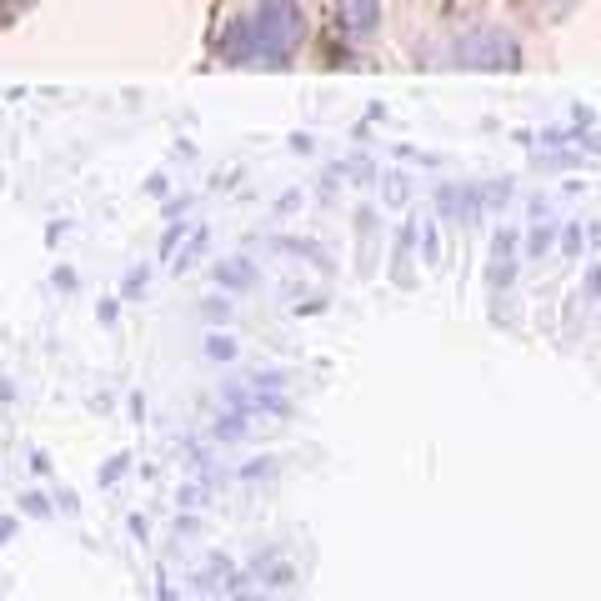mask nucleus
<instances>
[{
	"label": "nucleus",
	"instance_id": "17",
	"mask_svg": "<svg viewBox=\"0 0 601 601\" xmlns=\"http://www.w3.org/2000/svg\"><path fill=\"white\" fill-rule=\"evenodd\" d=\"M50 466H56V461H50V456H46V451H31V472H41V476H46V472H50Z\"/></svg>",
	"mask_w": 601,
	"mask_h": 601
},
{
	"label": "nucleus",
	"instance_id": "15",
	"mask_svg": "<svg viewBox=\"0 0 601 601\" xmlns=\"http://www.w3.org/2000/svg\"><path fill=\"white\" fill-rule=\"evenodd\" d=\"M126 527H130V536H141V542H146V536H151V521H146L141 511H130V517H126Z\"/></svg>",
	"mask_w": 601,
	"mask_h": 601
},
{
	"label": "nucleus",
	"instance_id": "2",
	"mask_svg": "<svg viewBox=\"0 0 601 601\" xmlns=\"http://www.w3.org/2000/svg\"><path fill=\"white\" fill-rule=\"evenodd\" d=\"M517 60L521 50L501 25H476L456 41V66H472V71H511Z\"/></svg>",
	"mask_w": 601,
	"mask_h": 601
},
{
	"label": "nucleus",
	"instance_id": "5",
	"mask_svg": "<svg viewBox=\"0 0 601 601\" xmlns=\"http://www.w3.org/2000/svg\"><path fill=\"white\" fill-rule=\"evenodd\" d=\"M251 581H261V587H271V591H286L296 581V566L281 562L276 552H266V556H256V562H251Z\"/></svg>",
	"mask_w": 601,
	"mask_h": 601
},
{
	"label": "nucleus",
	"instance_id": "18",
	"mask_svg": "<svg viewBox=\"0 0 601 601\" xmlns=\"http://www.w3.org/2000/svg\"><path fill=\"white\" fill-rule=\"evenodd\" d=\"M15 527H21V517H0V542H11Z\"/></svg>",
	"mask_w": 601,
	"mask_h": 601
},
{
	"label": "nucleus",
	"instance_id": "9",
	"mask_svg": "<svg viewBox=\"0 0 601 601\" xmlns=\"http://www.w3.org/2000/svg\"><path fill=\"white\" fill-rule=\"evenodd\" d=\"M21 511L25 517H36V521H46L50 511H56V501H50L46 492H21Z\"/></svg>",
	"mask_w": 601,
	"mask_h": 601
},
{
	"label": "nucleus",
	"instance_id": "20",
	"mask_svg": "<svg viewBox=\"0 0 601 601\" xmlns=\"http://www.w3.org/2000/svg\"><path fill=\"white\" fill-rule=\"evenodd\" d=\"M5 401H15V381L0 377V406H5Z\"/></svg>",
	"mask_w": 601,
	"mask_h": 601
},
{
	"label": "nucleus",
	"instance_id": "19",
	"mask_svg": "<svg viewBox=\"0 0 601 601\" xmlns=\"http://www.w3.org/2000/svg\"><path fill=\"white\" fill-rule=\"evenodd\" d=\"M95 316H101V326H111V321H116V301H101V307H95Z\"/></svg>",
	"mask_w": 601,
	"mask_h": 601
},
{
	"label": "nucleus",
	"instance_id": "16",
	"mask_svg": "<svg viewBox=\"0 0 601 601\" xmlns=\"http://www.w3.org/2000/svg\"><path fill=\"white\" fill-rule=\"evenodd\" d=\"M146 291V271H130L126 276V301H130V296H141Z\"/></svg>",
	"mask_w": 601,
	"mask_h": 601
},
{
	"label": "nucleus",
	"instance_id": "14",
	"mask_svg": "<svg viewBox=\"0 0 601 601\" xmlns=\"http://www.w3.org/2000/svg\"><path fill=\"white\" fill-rule=\"evenodd\" d=\"M206 321H231V301H206Z\"/></svg>",
	"mask_w": 601,
	"mask_h": 601
},
{
	"label": "nucleus",
	"instance_id": "11",
	"mask_svg": "<svg viewBox=\"0 0 601 601\" xmlns=\"http://www.w3.org/2000/svg\"><path fill=\"white\" fill-rule=\"evenodd\" d=\"M176 507H181V511H200V507H206V482H186V486H181V492H176Z\"/></svg>",
	"mask_w": 601,
	"mask_h": 601
},
{
	"label": "nucleus",
	"instance_id": "6",
	"mask_svg": "<svg viewBox=\"0 0 601 601\" xmlns=\"http://www.w3.org/2000/svg\"><path fill=\"white\" fill-rule=\"evenodd\" d=\"M256 281V266H251V261H221V266H216V286H226V291H246V286Z\"/></svg>",
	"mask_w": 601,
	"mask_h": 601
},
{
	"label": "nucleus",
	"instance_id": "12",
	"mask_svg": "<svg viewBox=\"0 0 601 601\" xmlns=\"http://www.w3.org/2000/svg\"><path fill=\"white\" fill-rule=\"evenodd\" d=\"M276 472V461L271 456H256V461H246V466H241V482H261V476H271Z\"/></svg>",
	"mask_w": 601,
	"mask_h": 601
},
{
	"label": "nucleus",
	"instance_id": "7",
	"mask_svg": "<svg viewBox=\"0 0 601 601\" xmlns=\"http://www.w3.org/2000/svg\"><path fill=\"white\" fill-rule=\"evenodd\" d=\"M511 246H517V236H496V266H492V286H511V276H517V261H511Z\"/></svg>",
	"mask_w": 601,
	"mask_h": 601
},
{
	"label": "nucleus",
	"instance_id": "3",
	"mask_svg": "<svg viewBox=\"0 0 601 601\" xmlns=\"http://www.w3.org/2000/svg\"><path fill=\"white\" fill-rule=\"evenodd\" d=\"M336 21H342L346 36H371L381 25V0H342V5H336Z\"/></svg>",
	"mask_w": 601,
	"mask_h": 601
},
{
	"label": "nucleus",
	"instance_id": "4",
	"mask_svg": "<svg viewBox=\"0 0 601 601\" xmlns=\"http://www.w3.org/2000/svg\"><path fill=\"white\" fill-rule=\"evenodd\" d=\"M251 421H256V416L236 412V406H221V412H216V421H211V441H216V447L246 441V437H251Z\"/></svg>",
	"mask_w": 601,
	"mask_h": 601
},
{
	"label": "nucleus",
	"instance_id": "10",
	"mask_svg": "<svg viewBox=\"0 0 601 601\" xmlns=\"http://www.w3.org/2000/svg\"><path fill=\"white\" fill-rule=\"evenodd\" d=\"M126 472H130V456H126V451H116V456H111L106 466H101V472H95V482H101V486H116V482H120V476H126Z\"/></svg>",
	"mask_w": 601,
	"mask_h": 601
},
{
	"label": "nucleus",
	"instance_id": "13",
	"mask_svg": "<svg viewBox=\"0 0 601 601\" xmlns=\"http://www.w3.org/2000/svg\"><path fill=\"white\" fill-rule=\"evenodd\" d=\"M56 511H66V517H76V511H81V501H76L71 486H60V492H56Z\"/></svg>",
	"mask_w": 601,
	"mask_h": 601
},
{
	"label": "nucleus",
	"instance_id": "8",
	"mask_svg": "<svg viewBox=\"0 0 601 601\" xmlns=\"http://www.w3.org/2000/svg\"><path fill=\"white\" fill-rule=\"evenodd\" d=\"M200 351H206V361H236L241 346H236V336H226V331H211Z\"/></svg>",
	"mask_w": 601,
	"mask_h": 601
},
{
	"label": "nucleus",
	"instance_id": "1",
	"mask_svg": "<svg viewBox=\"0 0 601 601\" xmlns=\"http://www.w3.org/2000/svg\"><path fill=\"white\" fill-rule=\"evenodd\" d=\"M307 36V15L296 0H256V11L241 15L221 36L226 66H286Z\"/></svg>",
	"mask_w": 601,
	"mask_h": 601
}]
</instances>
